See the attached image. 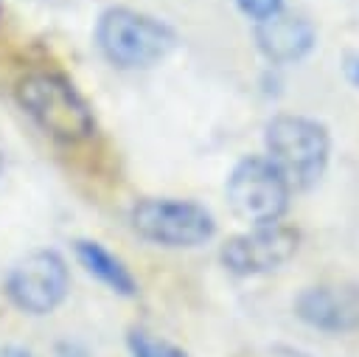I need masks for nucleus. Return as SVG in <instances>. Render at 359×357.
Masks as SVG:
<instances>
[{
  "label": "nucleus",
  "mask_w": 359,
  "mask_h": 357,
  "mask_svg": "<svg viewBox=\"0 0 359 357\" xmlns=\"http://www.w3.org/2000/svg\"><path fill=\"white\" fill-rule=\"evenodd\" d=\"M264 155L283 174L292 191L311 188L328 169L331 135L317 118L278 112L264 126Z\"/></svg>",
  "instance_id": "obj_1"
},
{
  "label": "nucleus",
  "mask_w": 359,
  "mask_h": 357,
  "mask_svg": "<svg viewBox=\"0 0 359 357\" xmlns=\"http://www.w3.org/2000/svg\"><path fill=\"white\" fill-rule=\"evenodd\" d=\"M95 42L107 62L123 70H137L165 59L177 45V34L151 14L112 6L95 22Z\"/></svg>",
  "instance_id": "obj_2"
},
{
  "label": "nucleus",
  "mask_w": 359,
  "mask_h": 357,
  "mask_svg": "<svg viewBox=\"0 0 359 357\" xmlns=\"http://www.w3.org/2000/svg\"><path fill=\"white\" fill-rule=\"evenodd\" d=\"M17 98L22 110L36 121V126L56 141L79 143L95 132V118L90 104L59 73H48V70L28 73L17 87Z\"/></svg>",
  "instance_id": "obj_3"
},
{
  "label": "nucleus",
  "mask_w": 359,
  "mask_h": 357,
  "mask_svg": "<svg viewBox=\"0 0 359 357\" xmlns=\"http://www.w3.org/2000/svg\"><path fill=\"white\" fill-rule=\"evenodd\" d=\"M129 225L140 239L160 247H199L216 233V219L205 205L177 197H149L135 202Z\"/></svg>",
  "instance_id": "obj_4"
},
{
  "label": "nucleus",
  "mask_w": 359,
  "mask_h": 357,
  "mask_svg": "<svg viewBox=\"0 0 359 357\" xmlns=\"http://www.w3.org/2000/svg\"><path fill=\"white\" fill-rule=\"evenodd\" d=\"M227 202L233 214L250 225H269L280 222L289 211L292 188L283 174L269 163L266 155H247L241 157L224 183Z\"/></svg>",
  "instance_id": "obj_5"
},
{
  "label": "nucleus",
  "mask_w": 359,
  "mask_h": 357,
  "mask_svg": "<svg viewBox=\"0 0 359 357\" xmlns=\"http://www.w3.org/2000/svg\"><path fill=\"white\" fill-rule=\"evenodd\" d=\"M297 250H300V231L283 222H269V225H250L247 231L230 236L219 250V261L227 273L252 278L286 267L297 256Z\"/></svg>",
  "instance_id": "obj_6"
},
{
  "label": "nucleus",
  "mask_w": 359,
  "mask_h": 357,
  "mask_svg": "<svg viewBox=\"0 0 359 357\" xmlns=\"http://www.w3.org/2000/svg\"><path fill=\"white\" fill-rule=\"evenodd\" d=\"M70 287L67 264L56 250H34L20 259L6 275L8 301L28 315L53 312Z\"/></svg>",
  "instance_id": "obj_7"
},
{
  "label": "nucleus",
  "mask_w": 359,
  "mask_h": 357,
  "mask_svg": "<svg viewBox=\"0 0 359 357\" xmlns=\"http://www.w3.org/2000/svg\"><path fill=\"white\" fill-rule=\"evenodd\" d=\"M294 315L306 326L325 335H348L359 329V287L311 284L294 298Z\"/></svg>",
  "instance_id": "obj_8"
},
{
  "label": "nucleus",
  "mask_w": 359,
  "mask_h": 357,
  "mask_svg": "<svg viewBox=\"0 0 359 357\" xmlns=\"http://www.w3.org/2000/svg\"><path fill=\"white\" fill-rule=\"evenodd\" d=\"M252 34L261 56L269 59L272 65H297L317 45L314 25L303 14H294L286 8L258 20Z\"/></svg>",
  "instance_id": "obj_9"
},
{
  "label": "nucleus",
  "mask_w": 359,
  "mask_h": 357,
  "mask_svg": "<svg viewBox=\"0 0 359 357\" xmlns=\"http://www.w3.org/2000/svg\"><path fill=\"white\" fill-rule=\"evenodd\" d=\"M76 259L81 261V267L90 273V275H95L104 287H109L112 292H118V295H135L137 292V284H135V275L126 270V264L115 256V253H109L104 245H98V242H90V239H79L76 242Z\"/></svg>",
  "instance_id": "obj_10"
},
{
  "label": "nucleus",
  "mask_w": 359,
  "mask_h": 357,
  "mask_svg": "<svg viewBox=\"0 0 359 357\" xmlns=\"http://www.w3.org/2000/svg\"><path fill=\"white\" fill-rule=\"evenodd\" d=\"M126 346H129L132 357H188L180 346H174L163 337H154L146 329H132L126 335Z\"/></svg>",
  "instance_id": "obj_11"
},
{
  "label": "nucleus",
  "mask_w": 359,
  "mask_h": 357,
  "mask_svg": "<svg viewBox=\"0 0 359 357\" xmlns=\"http://www.w3.org/2000/svg\"><path fill=\"white\" fill-rule=\"evenodd\" d=\"M236 6H238V11L244 17H250L252 22H258V20L280 11L283 8V0H236Z\"/></svg>",
  "instance_id": "obj_12"
},
{
  "label": "nucleus",
  "mask_w": 359,
  "mask_h": 357,
  "mask_svg": "<svg viewBox=\"0 0 359 357\" xmlns=\"http://www.w3.org/2000/svg\"><path fill=\"white\" fill-rule=\"evenodd\" d=\"M345 73H348L351 84H356V87H359V56H351V59H348V65H345Z\"/></svg>",
  "instance_id": "obj_13"
},
{
  "label": "nucleus",
  "mask_w": 359,
  "mask_h": 357,
  "mask_svg": "<svg viewBox=\"0 0 359 357\" xmlns=\"http://www.w3.org/2000/svg\"><path fill=\"white\" fill-rule=\"evenodd\" d=\"M3 357H31V351H25L20 346H8V349H3Z\"/></svg>",
  "instance_id": "obj_14"
}]
</instances>
